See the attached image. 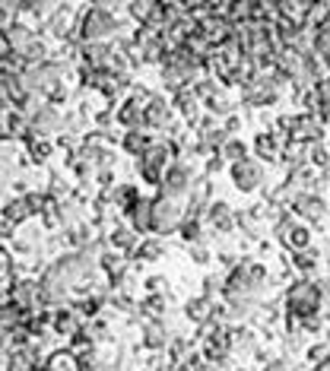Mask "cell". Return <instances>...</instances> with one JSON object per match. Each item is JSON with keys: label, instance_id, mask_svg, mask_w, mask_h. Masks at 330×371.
Listing matches in <instances>:
<instances>
[{"label": "cell", "instance_id": "6da1fadb", "mask_svg": "<svg viewBox=\"0 0 330 371\" xmlns=\"http://www.w3.org/2000/svg\"><path fill=\"white\" fill-rule=\"evenodd\" d=\"M181 156H184V143H181L178 136L156 134V140H152L150 146L134 159V171H136V178H140V184L159 187L165 168H168L175 159H181Z\"/></svg>", "mask_w": 330, "mask_h": 371}, {"label": "cell", "instance_id": "7a4b0ae2", "mask_svg": "<svg viewBox=\"0 0 330 371\" xmlns=\"http://www.w3.org/2000/svg\"><path fill=\"white\" fill-rule=\"evenodd\" d=\"M283 305H286V314L305 321L311 314H324L327 295H324L321 283H317L315 276H299V273H295V276L283 285Z\"/></svg>", "mask_w": 330, "mask_h": 371}, {"label": "cell", "instance_id": "3957f363", "mask_svg": "<svg viewBox=\"0 0 330 371\" xmlns=\"http://www.w3.org/2000/svg\"><path fill=\"white\" fill-rule=\"evenodd\" d=\"M121 16L108 3H93L89 0L86 7L77 13V35L79 42H111V38L121 32Z\"/></svg>", "mask_w": 330, "mask_h": 371}, {"label": "cell", "instance_id": "277c9868", "mask_svg": "<svg viewBox=\"0 0 330 371\" xmlns=\"http://www.w3.org/2000/svg\"><path fill=\"white\" fill-rule=\"evenodd\" d=\"M197 175H201V171H197L194 159H187V156L175 159V162L165 168V175H162V181H159L156 194H165V197H175V200H184V203H187Z\"/></svg>", "mask_w": 330, "mask_h": 371}, {"label": "cell", "instance_id": "5b68a950", "mask_svg": "<svg viewBox=\"0 0 330 371\" xmlns=\"http://www.w3.org/2000/svg\"><path fill=\"white\" fill-rule=\"evenodd\" d=\"M229 181L238 194L244 197H254L267 187V162H260L258 156H244L238 162H229Z\"/></svg>", "mask_w": 330, "mask_h": 371}, {"label": "cell", "instance_id": "8992f818", "mask_svg": "<svg viewBox=\"0 0 330 371\" xmlns=\"http://www.w3.org/2000/svg\"><path fill=\"white\" fill-rule=\"evenodd\" d=\"M181 222H184V200L156 194L152 197V228H150L152 235H162V238L178 235Z\"/></svg>", "mask_w": 330, "mask_h": 371}, {"label": "cell", "instance_id": "52a82bcc", "mask_svg": "<svg viewBox=\"0 0 330 371\" xmlns=\"http://www.w3.org/2000/svg\"><path fill=\"white\" fill-rule=\"evenodd\" d=\"M175 121H181V118L172 105V95L152 93V99L146 102V127H150L152 134H168V130L175 127Z\"/></svg>", "mask_w": 330, "mask_h": 371}, {"label": "cell", "instance_id": "ba28073f", "mask_svg": "<svg viewBox=\"0 0 330 371\" xmlns=\"http://www.w3.org/2000/svg\"><path fill=\"white\" fill-rule=\"evenodd\" d=\"M175 333H181L178 327H172V314L165 321H143L140 324V349L143 352H165L172 346Z\"/></svg>", "mask_w": 330, "mask_h": 371}, {"label": "cell", "instance_id": "9c48e42d", "mask_svg": "<svg viewBox=\"0 0 330 371\" xmlns=\"http://www.w3.org/2000/svg\"><path fill=\"white\" fill-rule=\"evenodd\" d=\"M292 210H295V216H299V219L311 222L315 228L330 226V200L324 197V194H317V191H305L292 203Z\"/></svg>", "mask_w": 330, "mask_h": 371}, {"label": "cell", "instance_id": "30bf717a", "mask_svg": "<svg viewBox=\"0 0 330 371\" xmlns=\"http://www.w3.org/2000/svg\"><path fill=\"white\" fill-rule=\"evenodd\" d=\"M289 134L292 140L301 143H315V140H327L330 127L321 121L317 111H292V124H289Z\"/></svg>", "mask_w": 330, "mask_h": 371}, {"label": "cell", "instance_id": "8fae6325", "mask_svg": "<svg viewBox=\"0 0 330 371\" xmlns=\"http://www.w3.org/2000/svg\"><path fill=\"white\" fill-rule=\"evenodd\" d=\"M203 222L213 228L216 235H235V232H238V210L232 207L229 200L216 197L213 203L207 207V219H203Z\"/></svg>", "mask_w": 330, "mask_h": 371}, {"label": "cell", "instance_id": "7c38bea8", "mask_svg": "<svg viewBox=\"0 0 330 371\" xmlns=\"http://www.w3.org/2000/svg\"><path fill=\"white\" fill-rule=\"evenodd\" d=\"M45 242H48V228L36 219V226L19 228V232L13 235V242H7V248L19 257H36V254L45 251Z\"/></svg>", "mask_w": 330, "mask_h": 371}, {"label": "cell", "instance_id": "4fadbf2b", "mask_svg": "<svg viewBox=\"0 0 330 371\" xmlns=\"http://www.w3.org/2000/svg\"><path fill=\"white\" fill-rule=\"evenodd\" d=\"M61 124H64V108L54 105V102H48V99L29 114V127L36 130L38 136H58Z\"/></svg>", "mask_w": 330, "mask_h": 371}, {"label": "cell", "instance_id": "5bb4252c", "mask_svg": "<svg viewBox=\"0 0 330 371\" xmlns=\"http://www.w3.org/2000/svg\"><path fill=\"white\" fill-rule=\"evenodd\" d=\"M3 299L16 301V305L22 308H45V299H42V283H38V276L32 273V276H19L13 285H10L7 292H3Z\"/></svg>", "mask_w": 330, "mask_h": 371}, {"label": "cell", "instance_id": "9a60e30c", "mask_svg": "<svg viewBox=\"0 0 330 371\" xmlns=\"http://www.w3.org/2000/svg\"><path fill=\"white\" fill-rule=\"evenodd\" d=\"M260 346H264V336L254 324H232V352H235V358H254Z\"/></svg>", "mask_w": 330, "mask_h": 371}, {"label": "cell", "instance_id": "2e32d148", "mask_svg": "<svg viewBox=\"0 0 330 371\" xmlns=\"http://www.w3.org/2000/svg\"><path fill=\"white\" fill-rule=\"evenodd\" d=\"M83 324H86V317L77 311L73 301H67V305H61V308H51V330H54V336H61V340H70Z\"/></svg>", "mask_w": 330, "mask_h": 371}, {"label": "cell", "instance_id": "e0dca14e", "mask_svg": "<svg viewBox=\"0 0 330 371\" xmlns=\"http://www.w3.org/2000/svg\"><path fill=\"white\" fill-rule=\"evenodd\" d=\"M172 105L178 111V118L184 121V127H194L203 114V99L194 93V86H184L178 93H172Z\"/></svg>", "mask_w": 330, "mask_h": 371}, {"label": "cell", "instance_id": "ac0fdd59", "mask_svg": "<svg viewBox=\"0 0 330 371\" xmlns=\"http://www.w3.org/2000/svg\"><path fill=\"white\" fill-rule=\"evenodd\" d=\"M181 317H184L191 327H201V324H210L216 317V299H207V295H191L181 305Z\"/></svg>", "mask_w": 330, "mask_h": 371}, {"label": "cell", "instance_id": "d6986e66", "mask_svg": "<svg viewBox=\"0 0 330 371\" xmlns=\"http://www.w3.org/2000/svg\"><path fill=\"white\" fill-rule=\"evenodd\" d=\"M165 257H168V238L143 235L140 244H136V251L130 254V260H136V264H159V260H165Z\"/></svg>", "mask_w": 330, "mask_h": 371}, {"label": "cell", "instance_id": "ffe728a7", "mask_svg": "<svg viewBox=\"0 0 330 371\" xmlns=\"http://www.w3.org/2000/svg\"><path fill=\"white\" fill-rule=\"evenodd\" d=\"M0 219L10 222V226H16V228L29 226V222H36V213H32V207H29V200H26V194H16V197H7V200H3Z\"/></svg>", "mask_w": 330, "mask_h": 371}, {"label": "cell", "instance_id": "44dd1931", "mask_svg": "<svg viewBox=\"0 0 330 371\" xmlns=\"http://www.w3.org/2000/svg\"><path fill=\"white\" fill-rule=\"evenodd\" d=\"M251 152L260 159V162H267V165H280V159H283V146H280V140L273 136L270 127H264V130H258V134H254Z\"/></svg>", "mask_w": 330, "mask_h": 371}, {"label": "cell", "instance_id": "7402d4cb", "mask_svg": "<svg viewBox=\"0 0 330 371\" xmlns=\"http://www.w3.org/2000/svg\"><path fill=\"white\" fill-rule=\"evenodd\" d=\"M36 38H38V29H32L29 22H22V19H13L10 26H3V42H7L16 54H26Z\"/></svg>", "mask_w": 330, "mask_h": 371}, {"label": "cell", "instance_id": "603a6c76", "mask_svg": "<svg viewBox=\"0 0 330 371\" xmlns=\"http://www.w3.org/2000/svg\"><path fill=\"white\" fill-rule=\"evenodd\" d=\"M289 260H292V270L299 276H315L324 264V251L321 248H301V251H289Z\"/></svg>", "mask_w": 330, "mask_h": 371}, {"label": "cell", "instance_id": "cb8c5ba5", "mask_svg": "<svg viewBox=\"0 0 330 371\" xmlns=\"http://www.w3.org/2000/svg\"><path fill=\"white\" fill-rule=\"evenodd\" d=\"M140 238H143V235H140L127 219L118 222L115 228H108V244H111L115 251H121V254H134L136 244H140Z\"/></svg>", "mask_w": 330, "mask_h": 371}, {"label": "cell", "instance_id": "d4e9b609", "mask_svg": "<svg viewBox=\"0 0 330 371\" xmlns=\"http://www.w3.org/2000/svg\"><path fill=\"white\" fill-rule=\"evenodd\" d=\"M156 140V134H152L150 127H134V130H124L121 134V143H118V150L124 152V156H130V159H136L140 152L150 146V143Z\"/></svg>", "mask_w": 330, "mask_h": 371}, {"label": "cell", "instance_id": "484cf974", "mask_svg": "<svg viewBox=\"0 0 330 371\" xmlns=\"http://www.w3.org/2000/svg\"><path fill=\"white\" fill-rule=\"evenodd\" d=\"M124 219H127L140 235H152V232H150V228H152V197H140L134 207L124 213Z\"/></svg>", "mask_w": 330, "mask_h": 371}, {"label": "cell", "instance_id": "4316f807", "mask_svg": "<svg viewBox=\"0 0 330 371\" xmlns=\"http://www.w3.org/2000/svg\"><path fill=\"white\" fill-rule=\"evenodd\" d=\"M102 228L93 222V216H89L86 222H79V226H73V228H64V235H67V248H73V251H83V248H89V244L95 242V235H99Z\"/></svg>", "mask_w": 330, "mask_h": 371}, {"label": "cell", "instance_id": "83f0119b", "mask_svg": "<svg viewBox=\"0 0 330 371\" xmlns=\"http://www.w3.org/2000/svg\"><path fill=\"white\" fill-rule=\"evenodd\" d=\"M216 200V178L201 171L194 178V187H191V197H187V207H210Z\"/></svg>", "mask_w": 330, "mask_h": 371}, {"label": "cell", "instance_id": "f1b7e54d", "mask_svg": "<svg viewBox=\"0 0 330 371\" xmlns=\"http://www.w3.org/2000/svg\"><path fill=\"white\" fill-rule=\"evenodd\" d=\"M315 3L317 0H276V16H286V19L299 22V26H308Z\"/></svg>", "mask_w": 330, "mask_h": 371}, {"label": "cell", "instance_id": "f546056e", "mask_svg": "<svg viewBox=\"0 0 330 371\" xmlns=\"http://www.w3.org/2000/svg\"><path fill=\"white\" fill-rule=\"evenodd\" d=\"M45 365H48V371H83V365H79V352L70 349V346L51 349L48 356H45Z\"/></svg>", "mask_w": 330, "mask_h": 371}, {"label": "cell", "instance_id": "4dcf8cb0", "mask_svg": "<svg viewBox=\"0 0 330 371\" xmlns=\"http://www.w3.org/2000/svg\"><path fill=\"white\" fill-rule=\"evenodd\" d=\"M238 105H242V102H235L229 93H226V89H219L216 95L203 99V111L216 114V118H229V114H235V111H238Z\"/></svg>", "mask_w": 330, "mask_h": 371}, {"label": "cell", "instance_id": "1f68e13d", "mask_svg": "<svg viewBox=\"0 0 330 371\" xmlns=\"http://www.w3.org/2000/svg\"><path fill=\"white\" fill-rule=\"evenodd\" d=\"M280 165H283L286 171H295V168H305V165H311V162H308V143L292 140L286 150H283Z\"/></svg>", "mask_w": 330, "mask_h": 371}, {"label": "cell", "instance_id": "d6a6232c", "mask_svg": "<svg viewBox=\"0 0 330 371\" xmlns=\"http://www.w3.org/2000/svg\"><path fill=\"white\" fill-rule=\"evenodd\" d=\"M140 197H143V191H140V184H136V181H121V184L115 187V210L124 216Z\"/></svg>", "mask_w": 330, "mask_h": 371}, {"label": "cell", "instance_id": "836d02e7", "mask_svg": "<svg viewBox=\"0 0 330 371\" xmlns=\"http://www.w3.org/2000/svg\"><path fill=\"white\" fill-rule=\"evenodd\" d=\"M219 152H223V156L229 159V162H238V159L251 156V146L244 143V136H242V134H232L229 140H226L223 146H219Z\"/></svg>", "mask_w": 330, "mask_h": 371}, {"label": "cell", "instance_id": "e575fe53", "mask_svg": "<svg viewBox=\"0 0 330 371\" xmlns=\"http://www.w3.org/2000/svg\"><path fill=\"white\" fill-rule=\"evenodd\" d=\"M301 358H305V365H321L330 358V342L324 340V336H317V340H311L308 346H305V352H301Z\"/></svg>", "mask_w": 330, "mask_h": 371}, {"label": "cell", "instance_id": "d590c367", "mask_svg": "<svg viewBox=\"0 0 330 371\" xmlns=\"http://www.w3.org/2000/svg\"><path fill=\"white\" fill-rule=\"evenodd\" d=\"M45 194H51V197H70L73 194V184H67V178H64V171H58V168H51L48 171V181H45Z\"/></svg>", "mask_w": 330, "mask_h": 371}, {"label": "cell", "instance_id": "8d00e7d4", "mask_svg": "<svg viewBox=\"0 0 330 371\" xmlns=\"http://www.w3.org/2000/svg\"><path fill=\"white\" fill-rule=\"evenodd\" d=\"M223 289H226V273H207V276L201 279V292L207 295V299H223Z\"/></svg>", "mask_w": 330, "mask_h": 371}, {"label": "cell", "instance_id": "74e56055", "mask_svg": "<svg viewBox=\"0 0 330 371\" xmlns=\"http://www.w3.org/2000/svg\"><path fill=\"white\" fill-rule=\"evenodd\" d=\"M308 162L315 165V168H330V143L327 140L308 143Z\"/></svg>", "mask_w": 330, "mask_h": 371}, {"label": "cell", "instance_id": "f35d334b", "mask_svg": "<svg viewBox=\"0 0 330 371\" xmlns=\"http://www.w3.org/2000/svg\"><path fill=\"white\" fill-rule=\"evenodd\" d=\"M67 346H70V349H77V352H83V349H93V346H99V342H95L93 327H89V321L83 324V327H79L77 333L70 336V340H67Z\"/></svg>", "mask_w": 330, "mask_h": 371}, {"label": "cell", "instance_id": "ab89813d", "mask_svg": "<svg viewBox=\"0 0 330 371\" xmlns=\"http://www.w3.org/2000/svg\"><path fill=\"white\" fill-rule=\"evenodd\" d=\"M152 7H156V0H130V7H127L130 22H146L152 13Z\"/></svg>", "mask_w": 330, "mask_h": 371}, {"label": "cell", "instance_id": "60d3db41", "mask_svg": "<svg viewBox=\"0 0 330 371\" xmlns=\"http://www.w3.org/2000/svg\"><path fill=\"white\" fill-rule=\"evenodd\" d=\"M203 171H207V175H213V178H219L223 171H229V159H226L219 150L210 152V156L203 159Z\"/></svg>", "mask_w": 330, "mask_h": 371}, {"label": "cell", "instance_id": "b9f144b4", "mask_svg": "<svg viewBox=\"0 0 330 371\" xmlns=\"http://www.w3.org/2000/svg\"><path fill=\"white\" fill-rule=\"evenodd\" d=\"M260 371H299V365H295V358L289 352H276L267 365H260Z\"/></svg>", "mask_w": 330, "mask_h": 371}, {"label": "cell", "instance_id": "7bdbcfd3", "mask_svg": "<svg viewBox=\"0 0 330 371\" xmlns=\"http://www.w3.org/2000/svg\"><path fill=\"white\" fill-rule=\"evenodd\" d=\"M187 257H191V264L194 267H210L216 254L210 251V244H191V248H187Z\"/></svg>", "mask_w": 330, "mask_h": 371}, {"label": "cell", "instance_id": "ee69618b", "mask_svg": "<svg viewBox=\"0 0 330 371\" xmlns=\"http://www.w3.org/2000/svg\"><path fill=\"white\" fill-rule=\"evenodd\" d=\"M140 289L143 292H172V285H168V279L162 276V273H150V276L140 279Z\"/></svg>", "mask_w": 330, "mask_h": 371}, {"label": "cell", "instance_id": "f6af8a7d", "mask_svg": "<svg viewBox=\"0 0 330 371\" xmlns=\"http://www.w3.org/2000/svg\"><path fill=\"white\" fill-rule=\"evenodd\" d=\"M95 184L99 187H105V191H115L121 181H118V175H115V168H102L99 175H95Z\"/></svg>", "mask_w": 330, "mask_h": 371}, {"label": "cell", "instance_id": "bcb514c9", "mask_svg": "<svg viewBox=\"0 0 330 371\" xmlns=\"http://www.w3.org/2000/svg\"><path fill=\"white\" fill-rule=\"evenodd\" d=\"M238 257H242V254H235V251L223 248V251H216V264L223 267V270H232V267L238 264Z\"/></svg>", "mask_w": 330, "mask_h": 371}, {"label": "cell", "instance_id": "7dc6e473", "mask_svg": "<svg viewBox=\"0 0 330 371\" xmlns=\"http://www.w3.org/2000/svg\"><path fill=\"white\" fill-rule=\"evenodd\" d=\"M223 127L229 130V134H242V130H244V118H242V111H235V114H229V118H223Z\"/></svg>", "mask_w": 330, "mask_h": 371}, {"label": "cell", "instance_id": "c3c4849f", "mask_svg": "<svg viewBox=\"0 0 330 371\" xmlns=\"http://www.w3.org/2000/svg\"><path fill=\"white\" fill-rule=\"evenodd\" d=\"M276 352H280V349H273V346H260V349L254 352V365H258V368H260V365H267L273 356H276Z\"/></svg>", "mask_w": 330, "mask_h": 371}, {"label": "cell", "instance_id": "681fc988", "mask_svg": "<svg viewBox=\"0 0 330 371\" xmlns=\"http://www.w3.org/2000/svg\"><path fill=\"white\" fill-rule=\"evenodd\" d=\"M258 257H264V260H270V257H273V242H270V238H260V242H258Z\"/></svg>", "mask_w": 330, "mask_h": 371}, {"label": "cell", "instance_id": "f907efd6", "mask_svg": "<svg viewBox=\"0 0 330 371\" xmlns=\"http://www.w3.org/2000/svg\"><path fill=\"white\" fill-rule=\"evenodd\" d=\"M13 191H16V194H29L32 187H29V181H26V178L19 175V178H13Z\"/></svg>", "mask_w": 330, "mask_h": 371}, {"label": "cell", "instance_id": "816d5d0a", "mask_svg": "<svg viewBox=\"0 0 330 371\" xmlns=\"http://www.w3.org/2000/svg\"><path fill=\"white\" fill-rule=\"evenodd\" d=\"M232 371H254V368H251V365H235Z\"/></svg>", "mask_w": 330, "mask_h": 371}, {"label": "cell", "instance_id": "f5cc1de1", "mask_svg": "<svg viewBox=\"0 0 330 371\" xmlns=\"http://www.w3.org/2000/svg\"><path fill=\"white\" fill-rule=\"evenodd\" d=\"M327 232H330V226H327Z\"/></svg>", "mask_w": 330, "mask_h": 371}]
</instances>
